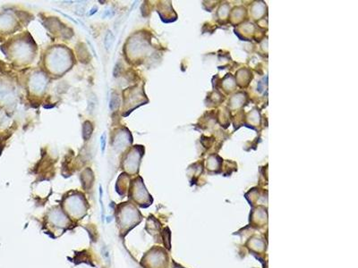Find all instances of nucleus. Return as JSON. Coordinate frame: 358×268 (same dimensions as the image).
<instances>
[{
	"label": "nucleus",
	"instance_id": "obj_4",
	"mask_svg": "<svg viewBox=\"0 0 358 268\" xmlns=\"http://www.w3.org/2000/svg\"><path fill=\"white\" fill-rule=\"evenodd\" d=\"M100 143H101V152L104 153L105 151V147H106V134L102 133V135L100 137Z\"/></svg>",
	"mask_w": 358,
	"mask_h": 268
},
{
	"label": "nucleus",
	"instance_id": "obj_3",
	"mask_svg": "<svg viewBox=\"0 0 358 268\" xmlns=\"http://www.w3.org/2000/svg\"><path fill=\"white\" fill-rule=\"evenodd\" d=\"M119 103H120V100H119L118 96L116 95V93H113L112 96H111V99H110V105L109 107L111 110H116L117 107L119 106Z\"/></svg>",
	"mask_w": 358,
	"mask_h": 268
},
{
	"label": "nucleus",
	"instance_id": "obj_1",
	"mask_svg": "<svg viewBox=\"0 0 358 268\" xmlns=\"http://www.w3.org/2000/svg\"><path fill=\"white\" fill-rule=\"evenodd\" d=\"M91 133H92V125H91L90 122L86 121V122L83 125V139L85 140H88L91 136Z\"/></svg>",
	"mask_w": 358,
	"mask_h": 268
},
{
	"label": "nucleus",
	"instance_id": "obj_2",
	"mask_svg": "<svg viewBox=\"0 0 358 268\" xmlns=\"http://www.w3.org/2000/svg\"><path fill=\"white\" fill-rule=\"evenodd\" d=\"M114 41H115V37H114L113 33L109 31L107 32V34H106L105 39H104V46H105V48L107 49V50H109V49L111 48V47L113 46Z\"/></svg>",
	"mask_w": 358,
	"mask_h": 268
}]
</instances>
